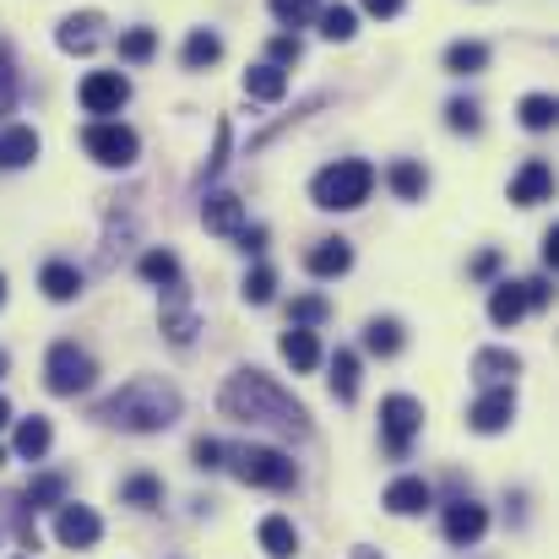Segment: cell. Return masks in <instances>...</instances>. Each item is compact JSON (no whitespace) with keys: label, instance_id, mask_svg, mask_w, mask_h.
<instances>
[{"label":"cell","instance_id":"45","mask_svg":"<svg viewBox=\"0 0 559 559\" xmlns=\"http://www.w3.org/2000/svg\"><path fill=\"white\" fill-rule=\"evenodd\" d=\"M234 239H239V250H245V255H261V250H266V228H250V223H245Z\"/></svg>","mask_w":559,"mask_h":559},{"label":"cell","instance_id":"32","mask_svg":"<svg viewBox=\"0 0 559 559\" xmlns=\"http://www.w3.org/2000/svg\"><path fill=\"white\" fill-rule=\"evenodd\" d=\"M332 396L337 402H354L359 396V354L354 348H337L332 354Z\"/></svg>","mask_w":559,"mask_h":559},{"label":"cell","instance_id":"30","mask_svg":"<svg viewBox=\"0 0 559 559\" xmlns=\"http://www.w3.org/2000/svg\"><path fill=\"white\" fill-rule=\"evenodd\" d=\"M66 500V473H38L27 489H22V506L27 511H55Z\"/></svg>","mask_w":559,"mask_h":559},{"label":"cell","instance_id":"47","mask_svg":"<svg viewBox=\"0 0 559 559\" xmlns=\"http://www.w3.org/2000/svg\"><path fill=\"white\" fill-rule=\"evenodd\" d=\"M359 5H365L370 16H380V22H391V16H402V5H407V0H359Z\"/></svg>","mask_w":559,"mask_h":559},{"label":"cell","instance_id":"14","mask_svg":"<svg viewBox=\"0 0 559 559\" xmlns=\"http://www.w3.org/2000/svg\"><path fill=\"white\" fill-rule=\"evenodd\" d=\"M555 195V169L544 164V158H527L522 169H516V180H511V201L516 206H538V201H549Z\"/></svg>","mask_w":559,"mask_h":559},{"label":"cell","instance_id":"33","mask_svg":"<svg viewBox=\"0 0 559 559\" xmlns=\"http://www.w3.org/2000/svg\"><path fill=\"white\" fill-rule=\"evenodd\" d=\"M316 16H321V33H326L332 44H348V38L359 33V11H354V5H321Z\"/></svg>","mask_w":559,"mask_h":559},{"label":"cell","instance_id":"43","mask_svg":"<svg viewBox=\"0 0 559 559\" xmlns=\"http://www.w3.org/2000/svg\"><path fill=\"white\" fill-rule=\"evenodd\" d=\"M223 456H228V451H223L217 440H195V445H190V462H195L201 473H217V467H223Z\"/></svg>","mask_w":559,"mask_h":559},{"label":"cell","instance_id":"40","mask_svg":"<svg viewBox=\"0 0 559 559\" xmlns=\"http://www.w3.org/2000/svg\"><path fill=\"white\" fill-rule=\"evenodd\" d=\"M245 299H250V305H272V299H277V272H272V266H255V272L245 277Z\"/></svg>","mask_w":559,"mask_h":559},{"label":"cell","instance_id":"10","mask_svg":"<svg viewBox=\"0 0 559 559\" xmlns=\"http://www.w3.org/2000/svg\"><path fill=\"white\" fill-rule=\"evenodd\" d=\"M440 533H445L451 549H473V544L489 533V511H484L478 500H451V506L440 511Z\"/></svg>","mask_w":559,"mask_h":559},{"label":"cell","instance_id":"16","mask_svg":"<svg viewBox=\"0 0 559 559\" xmlns=\"http://www.w3.org/2000/svg\"><path fill=\"white\" fill-rule=\"evenodd\" d=\"M348 266H354V245H348V239H321V245L305 255V272H310V277H321V283L343 277Z\"/></svg>","mask_w":559,"mask_h":559},{"label":"cell","instance_id":"52","mask_svg":"<svg viewBox=\"0 0 559 559\" xmlns=\"http://www.w3.org/2000/svg\"><path fill=\"white\" fill-rule=\"evenodd\" d=\"M0 374H5V354H0Z\"/></svg>","mask_w":559,"mask_h":559},{"label":"cell","instance_id":"36","mask_svg":"<svg viewBox=\"0 0 559 559\" xmlns=\"http://www.w3.org/2000/svg\"><path fill=\"white\" fill-rule=\"evenodd\" d=\"M516 115H522V126H527V131H549V126L559 120V104L549 98V93H527Z\"/></svg>","mask_w":559,"mask_h":559},{"label":"cell","instance_id":"31","mask_svg":"<svg viewBox=\"0 0 559 559\" xmlns=\"http://www.w3.org/2000/svg\"><path fill=\"white\" fill-rule=\"evenodd\" d=\"M120 500L136 506V511H158V506H164V484H158L153 473H131V478L120 484Z\"/></svg>","mask_w":559,"mask_h":559},{"label":"cell","instance_id":"21","mask_svg":"<svg viewBox=\"0 0 559 559\" xmlns=\"http://www.w3.org/2000/svg\"><path fill=\"white\" fill-rule=\"evenodd\" d=\"M522 316H527V288L511 283V277L495 283V288H489V321H495V326H516Z\"/></svg>","mask_w":559,"mask_h":559},{"label":"cell","instance_id":"7","mask_svg":"<svg viewBox=\"0 0 559 559\" xmlns=\"http://www.w3.org/2000/svg\"><path fill=\"white\" fill-rule=\"evenodd\" d=\"M93 380H98V365H93L87 348H76V343H55V348H49L44 385H49L55 396H76V391H87Z\"/></svg>","mask_w":559,"mask_h":559},{"label":"cell","instance_id":"34","mask_svg":"<svg viewBox=\"0 0 559 559\" xmlns=\"http://www.w3.org/2000/svg\"><path fill=\"white\" fill-rule=\"evenodd\" d=\"M136 272H142L147 283L169 288V283H180V255H175V250H147V255L136 261Z\"/></svg>","mask_w":559,"mask_h":559},{"label":"cell","instance_id":"9","mask_svg":"<svg viewBox=\"0 0 559 559\" xmlns=\"http://www.w3.org/2000/svg\"><path fill=\"white\" fill-rule=\"evenodd\" d=\"M516 418V391L511 385H484V396L467 407V429L473 435H500Z\"/></svg>","mask_w":559,"mask_h":559},{"label":"cell","instance_id":"2","mask_svg":"<svg viewBox=\"0 0 559 559\" xmlns=\"http://www.w3.org/2000/svg\"><path fill=\"white\" fill-rule=\"evenodd\" d=\"M180 413H186V402H180V391L164 374H136V380H126L120 391H109L93 407L98 424H115L126 435H164V429L180 424Z\"/></svg>","mask_w":559,"mask_h":559},{"label":"cell","instance_id":"20","mask_svg":"<svg viewBox=\"0 0 559 559\" xmlns=\"http://www.w3.org/2000/svg\"><path fill=\"white\" fill-rule=\"evenodd\" d=\"M473 374H478V385H506V380L522 374V359L511 348H478L473 354Z\"/></svg>","mask_w":559,"mask_h":559},{"label":"cell","instance_id":"4","mask_svg":"<svg viewBox=\"0 0 559 559\" xmlns=\"http://www.w3.org/2000/svg\"><path fill=\"white\" fill-rule=\"evenodd\" d=\"M228 456H234V478H239V484H250V489L288 495V489L299 484L294 456H283L277 445H239V451H228Z\"/></svg>","mask_w":559,"mask_h":559},{"label":"cell","instance_id":"25","mask_svg":"<svg viewBox=\"0 0 559 559\" xmlns=\"http://www.w3.org/2000/svg\"><path fill=\"white\" fill-rule=\"evenodd\" d=\"M429 500H435V495H429L424 478H396V484L385 489V511H391V516H418Z\"/></svg>","mask_w":559,"mask_h":559},{"label":"cell","instance_id":"15","mask_svg":"<svg viewBox=\"0 0 559 559\" xmlns=\"http://www.w3.org/2000/svg\"><path fill=\"white\" fill-rule=\"evenodd\" d=\"M201 223H206L212 234H228V239H234V234L245 228V201H239L234 190H212V195L201 201Z\"/></svg>","mask_w":559,"mask_h":559},{"label":"cell","instance_id":"26","mask_svg":"<svg viewBox=\"0 0 559 559\" xmlns=\"http://www.w3.org/2000/svg\"><path fill=\"white\" fill-rule=\"evenodd\" d=\"M255 538H261L266 559H294L299 555V533H294V522H288V516H266V522L255 527Z\"/></svg>","mask_w":559,"mask_h":559},{"label":"cell","instance_id":"48","mask_svg":"<svg viewBox=\"0 0 559 559\" xmlns=\"http://www.w3.org/2000/svg\"><path fill=\"white\" fill-rule=\"evenodd\" d=\"M544 266H559V228L544 234Z\"/></svg>","mask_w":559,"mask_h":559},{"label":"cell","instance_id":"27","mask_svg":"<svg viewBox=\"0 0 559 559\" xmlns=\"http://www.w3.org/2000/svg\"><path fill=\"white\" fill-rule=\"evenodd\" d=\"M223 60V38L212 33V27H195L186 38V49H180V66L186 71H206V66H217Z\"/></svg>","mask_w":559,"mask_h":559},{"label":"cell","instance_id":"28","mask_svg":"<svg viewBox=\"0 0 559 559\" xmlns=\"http://www.w3.org/2000/svg\"><path fill=\"white\" fill-rule=\"evenodd\" d=\"M402 343H407V332H402V321H391V316H374L370 326H365V348H370L374 359H396Z\"/></svg>","mask_w":559,"mask_h":559},{"label":"cell","instance_id":"19","mask_svg":"<svg viewBox=\"0 0 559 559\" xmlns=\"http://www.w3.org/2000/svg\"><path fill=\"white\" fill-rule=\"evenodd\" d=\"M38 131L33 126H5L0 131V169H27L33 158H38Z\"/></svg>","mask_w":559,"mask_h":559},{"label":"cell","instance_id":"17","mask_svg":"<svg viewBox=\"0 0 559 559\" xmlns=\"http://www.w3.org/2000/svg\"><path fill=\"white\" fill-rule=\"evenodd\" d=\"M277 354H283V359H288L299 374H310L316 365H321V337H316L310 326H294V321H288V332H283Z\"/></svg>","mask_w":559,"mask_h":559},{"label":"cell","instance_id":"50","mask_svg":"<svg viewBox=\"0 0 559 559\" xmlns=\"http://www.w3.org/2000/svg\"><path fill=\"white\" fill-rule=\"evenodd\" d=\"M354 559H380V555L374 549H354Z\"/></svg>","mask_w":559,"mask_h":559},{"label":"cell","instance_id":"53","mask_svg":"<svg viewBox=\"0 0 559 559\" xmlns=\"http://www.w3.org/2000/svg\"><path fill=\"white\" fill-rule=\"evenodd\" d=\"M0 467H5V451H0Z\"/></svg>","mask_w":559,"mask_h":559},{"label":"cell","instance_id":"8","mask_svg":"<svg viewBox=\"0 0 559 559\" xmlns=\"http://www.w3.org/2000/svg\"><path fill=\"white\" fill-rule=\"evenodd\" d=\"M76 98H82V109H87V115L109 120V115H120V109L131 104V82H126L120 71H87V76H82V87H76Z\"/></svg>","mask_w":559,"mask_h":559},{"label":"cell","instance_id":"11","mask_svg":"<svg viewBox=\"0 0 559 559\" xmlns=\"http://www.w3.org/2000/svg\"><path fill=\"white\" fill-rule=\"evenodd\" d=\"M55 538H60L66 549H93V544L104 538V522H98L93 506L60 500V506H55Z\"/></svg>","mask_w":559,"mask_h":559},{"label":"cell","instance_id":"18","mask_svg":"<svg viewBox=\"0 0 559 559\" xmlns=\"http://www.w3.org/2000/svg\"><path fill=\"white\" fill-rule=\"evenodd\" d=\"M245 93H250L255 104H283V98H288V71L272 66V60H261V66L245 71Z\"/></svg>","mask_w":559,"mask_h":559},{"label":"cell","instance_id":"51","mask_svg":"<svg viewBox=\"0 0 559 559\" xmlns=\"http://www.w3.org/2000/svg\"><path fill=\"white\" fill-rule=\"evenodd\" d=\"M0 305H5V277H0Z\"/></svg>","mask_w":559,"mask_h":559},{"label":"cell","instance_id":"46","mask_svg":"<svg viewBox=\"0 0 559 559\" xmlns=\"http://www.w3.org/2000/svg\"><path fill=\"white\" fill-rule=\"evenodd\" d=\"M478 283H489L495 272H500V250H484V255H473V266H467Z\"/></svg>","mask_w":559,"mask_h":559},{"label":"cell","instance_id":"44","mask_svg":"<svg viewBox=\"0 0 559 559\" xmlns=\"http://www.w3.org/2000/svg\"><path fill=\"white\" fill-rule=\"evenodd\" d=\"M522 288H527V310H549V299H555V288H549V277H527Z\"/></svg>","mask_w":559,"mask_h":559},{"label":"cell","instance_id":"3","mask_svg":"<svg viewBox=\"0 0 559 559\" xmlns=\"http://www.w3.org/2000/svg\"><path fill=\"white\" fill-rule=\"evenodd\" d=\"M370 190H374V164H365V158H337V164H326L310 180V201L321 212H354V206L370 201Z\"/></svg>","mask_w":559,"mask_h":559},{"label":"cell","instance_id":"5","mask_svg":"<svg viewBox=\"0 0 559 559\" xmlns=\"http://www.w3.org/2000/svg\"><path fill=\"white\" fill-rule=\"evenodd\" d=\"M82 147H87V158L104 164V169H131L136 153H142V136H136L131 126H120V120H93V126L82 131Z\"/></svg>","mask_w":559,"mask_h":559},{"label":"cell","instance_id":"29","mask_svg":"<svg viewBox=\"0 0 559 559\" xmlns=\"http://www.w3.org/2000/svg\"><path fill=\"white\" fill-rule=\"evenodd\" d=\"M484 66H489V44H478V38H456L445 49V71L451 76H478Z\"/></svg>","mask_w":559,"mask_h":559},{"label":"cell","instance_id":"35","mask_svg":"<svg viewBox=\"0 0 559 559\" xmlns=\"http://www.w3.org/2000/svg\"><path fill=\"white\" fill-rule=\"evenodd\" d=\"M153 55H158V33H153V27H126V33H120V60L147 66Z\"/></svg>","mask_w":559,"mask_h":559},{"label":"cell","instance_id":"49","mask_svg":"<svg viewBox=\"0 0 559 559\" xmlns=\"http://www.w3.org/2000/svg\"><path fill=\"white\" fill-rule=\"evenodd\" d=\"M5 424H11V402L0 396V429H5Z\"/></svg>","mask_w":559,"mask_h":559},{"label":"cell","instance_id":"41","mask_svg":"<svg viewBox=\"0 0 559 559\" xmlns=\"http://www.w3.org/2000/svg\"><path fill=\"white\" fill-rule=\"evenodd\" d=\"M272 5V16L283 22V27H305L310 16H316V0H266Z\"/></svg>","mask_w":559,"mask_h":559},{"label":"cell","instance_id":"42","mask_svg":"<svg viewBox=\"0 0 559 559\" xmlns=\"http://www.w3.org/2000/svg\"><path fill=\"white\" fill-rule=\"evenodd\" d=\"M299 55H305V44H299L294 33H277V38L266 44V60H272V66H283V71H288V66H294Z\"/></svg>","mask_w":559,"mask_h":559},{"label":"cell","instance_id":"39","mask_svg":"<svg viewBox=\"0 0 559 559\" xmlns=\"http://www.w3.org/2000/svg\"><path fill=\"white\" fill-rule=\"evenodd\" d=\"M445 126H451L456 136H473V131L484 126V120H478V104H473V98H451V104H445Z\"/></svg>","mask_w":559,"mask_h":559},{"label":"cell","instance_id":"1","mask_svg":"<svg viewBox=\"0 0 559 559\" xmlns=\"http://www.w3.org/2000/svg\"><path fill=\"white\" fill-rule=\"evenodd\" d=\"M223 413L239 418V424H261V429H277V435H294L305 440L310 435V413L299 396H288L266 370H234L223 380Z\"/></svg>","mask_w":559,"mask_h":559},{"label":"cell","instance_id":"37","mask_svg":"<svg viewBox=\"0 0 559 559\" xmlns=\"http://www.w3.org/2000/svg\"><path fill=\"white\" fill-rule=\"evenodd\" d=\"M22 98V76H16V60H11V44H0V115H11Z\"/></svg>","mask_w":559,"mask_h":559},{"label":"cell","instance_id":"13","mask_svg":"<svg viewBox=\"0 0 559 559\" xmlns=\"http://www.w3.org/2000/svg\"><path fill=\"white\" fill-rule=\"evenodd\" d=\"M98 38H104V16H98V11H71V16L60 22V33H55V44H60L66 55H93Z\"/></svg>","mask_w":559,"mask_h":559},{"label":"cell","instance_id":"23","mask_svg":"<svg viewBox=\"0 0 559 559\" xmlns=\"http://www.w3.org/2000/svg\"><path fill=\"white\" fill-rule=\"evenodd\" d=\"M38 288H44V299H55V305H71V299L82 294V272H76L71 261H49V266L38 272Z\"/></svg>","mask_w":559,"mask_h":559},{"label":"cell","instance_id":"6","mask_svg":"<svg viewBox=\"0 0 559 559\" xmlns=\"http://www.w3.org/2000/svg\"><path fill=\"white\" fill-rule=\"evenodd\" d=\"M418 429H424V402L407 396V391H391L380 402V440H385V451L391 456H407L413 440H418Z\"/></svg>","mask_w":559,"mask_h":559},{"label":"cell","instance_id":"12","mask_svg":"<svg viewBox=\"0 0 559 559\" xmlns=\"http://www.w3.org/2000/svg\"><path fill=\"white\" fill-rule=\"evenodd\" d=\"M164 332H169L175 348H190L195 332H201V321H195V310H190L186 283H169V288H164Z\"/></svg>","mask_w":559,"mask_h":559},{"label":"cell","instance_id":"38","mask_svg":"<svg viewBox=\"0 0 559 559\" xmlns=\"http://www.w3.org/2000/svg\"><path fill=\"white\" fill-rule=\"evenodd\" d=\"M326 316H332V305H326L321 294H299V299L288 305V321H294V326H321Z\"/></svg>","mask_w":559,"mask_h":559},{"label":"cell","instance_id":"24","mask_svg":"<svg viewBox=\"0 0 559 559\" xmlns=\"http://www.w3.org/2000/svg\"><path fill=\"white\" fill-rule=\"evenodd\" d=\"M385 186L396 201H424V190H429V175H424V164L418 158H396L391 169H385Z\"/></svg>","mask_w":559,"mask_h":559},{"label":"cell","instance_id":"22","mask_svg":"<svg viewBox=\"0 0 559 559\" xmlns=\"http://www.w3.org/2000/svg\"><path fill=\"white\" fill-rule=\"evenodd\" d=\"M49 445H55V429H49V418H22L16 424V440H11V451L22 456V462H44L49 456Z\"/></svg>","mask_w":559,"mask_h":559}]
</instances>
